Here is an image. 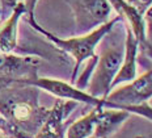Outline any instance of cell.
I'll return each instance as SVG.
<instances>
[{
    "label": "cell",
    "mask_w": 152,
    "mask_h": 138,
    "mask_svg": "<svg viewBox=\"0 0 152 138\" xmlns=\"http://www.w3.org/2000/svg\"><path fill=\"white\" fill-rule=\"evenodd\" d=\"M123 46L113 44L105 47L97 58L85 91L94 97L105 99L112 91V83L121 67Z\"/></svg>",
    "instance_id": "3957f363"
},
{
    "label": "cell",
    "mask_w": 152,
    "mask_h": 138,
    "mask_svg": "<svg viewBox=\"0 0 152 138\" xmlns=\"http://www.w3.org/2000/svg\"><path fill=\"white\" fill-rule=\"evenodd\" d=\"M0 138H33L28 134L18 130L13 126L7 118H4L0 114Z\"/></svg>",
    "instance_id": "7c38bea8"
},
{
    "label": "cell",
    "mask_w": 152,
    "mask_h": 138,
    "mask_svg": "<svg viewBox=\"0 0 152 138\" xmlns=\"http://www.w3.org/2000/svg\"><path fill=\"white\" fill-rule=\"evenodd\" d=\"M25 9H26V16L28 18H36L34 17V11H36L38 0H23Z\"/></svg>",
    "instance_id": "9a60e30c"
},
{
    "label": "cell",
    "mask_w": 152,
    "mask_h": 138,
    "mask_svg": "<svg viewBox=\"0 0 152 138\" xmlns=\"http://www.w3.org/2000/svg\"><path fill=\"white\" fill-rule=\"evenodd\" d=\"M119 21H122V18L118 15H115L109 21H106L105 24L100 25L96 29L88 32V33H83L80 36L71 37V38H61L55 36V34H53L51 32L46 30L45 28H42L37 22L36 18H28V22H29V25L34 30L41 33L46 40H49L58 50L72 57V59H74V69H72L71 82H69L72 84L75 83L76 78H77V71L80 70L81 65L84 62H88L92 58H96L97 57L96 49L99 46V44L115 28L117 22Z\"/></svg>",
    "instance_id": "7a4b0ae2"
},
{
    "label": "cell",
    "mask_w": 152,
    "mask_h": 138,
    "mask_svg": "<svg viewBox=\"0 0 152 138\" xmlns=\"http://www.w3.org/2000/svg\"><path fill=\"white\" fill-rule=\"evenodd\" d=\"M77 105L79 103L76 101L56 99L33 138H64L66 129L69 124L67 118Z\"/></svg>",
    "instance_id": "52a82bcc"
},
{
    "label": "cell",
    "mask_w": 152,
    "mask_h": 138,
    "mask_svg": "<svg viewBox=\"0 0 152 138\" xmlns=\"http://www.w3.org/2000/svg\"><path fill=\"white\" fill-rule=\"evenodd\" d=\"M129 4L135 7L140 13L144 15V12L152 5V0H127Z\"/></svg>",
    "instance_id": "5bb4252c"
},
{
    "label": "cell",
    "mask_w": 152,
    "mask_h": 138,
    "mask_svg": "<svg viewBox=\"0 0 152 138\" xmlns=\"http://www.w3.org/2000/svg\"><path fill=\"white\" fill-rule=\"evenodd\" d=\"M72 9L76 30L80 33L96 29L109 21L113 8L109 0H66Z\"/></svg>",
    "instance_id": "8992f818"
},
{
    "label": "cell",
    "mask_w": 152,
    "mask_h": 138,
    "mask_svg": "<svg viewBox=\"0 0 152 138\" xmlns=\"http://www.w3.org/2000/svg\"><path fill=\"white\" fill-rule=\"evenodd\" d=\"M41 59L33 55H17L13 53H0V87L21 83L38 76Z\"/></svg>",
    "instance_id": "5b68a950"
},
{
    "label": "cell",
    "mask_w": 152,
    "mask_h": 138,
    "mask_svg": "<svg viewBox=\"0 0 152 138\" xmlns=\"http://www.w3.org/2000/svg\"><path fill=\"white\" fill-rule=\"evenodd\" d=\"M49 113L39 104V89L34 86L13 83L0 87V114L18 130L33 137Z\"/></svg>",
    "instance_id": "6da1fadb"
},
{
    "label": "cell",
    "mask_w": 152,
    "mask_h": 138,
    "mask_svg": "<svg viewBox=\"0 0 152 138\" xmlns=\"http://www.w3.org/2000/svg\"><path fill=\"white\" fill-rule=\"evenodd\" d=\"M89 138H96V137H94V136H92V137H89Z\"/></svg>",
    "instance_id": "2e32d148"
},
{
    "label": "cell",
    "mask_w": 152,
    "mask_h": 138,
    "mask_svg": "<svg viewBox=\"0 0 152 138\" xmlns=\"http://www.w3.org/2000/svg\"><path fill=\"white\" fill-rule=\"evenodd\" d=\"M130 112L123 109L100 108L93 136L96 138H109L118 131L119 128L130 117Z\"/></svg>",
    "instance_id": "30bf717a"
},
{
    "label": "cell",
    "mask_w": 152,
    "mask_h": 138,
    "mask_svg": "<svg viewBox=\"0 0 152 138\" xmlns=\"http://www.w3.org/2000/svg\"><path fill=\"white\" fill-rule=\"evenodd\" d=\"M125 27V42H123V59L118 72L112 83V89L117 86L125 84L131 82L138 76V54H139V42L135 38L134 33L129 28L127 24Z\"/></svg>",
    "instance_id": "ba28073f"
},
{
    "label": "cell",
    "mask_w": 152,
    "mask_h": 138,
    "mask_svg": "<svg viewBox=\"0 0 152 138\" xmlns=\"http://www.w3.org/2000/svg\"><path fill=\"white\" fill-rule=\"evenodd\" d=\"M100 108L101 107H92L91 112L68 124L64 138H89L93 136Z\"/></svg>",
    "instance_id": "8fae6325"
},
{
    "label": "cell",
    "mask_w": 152,
    "mask_h": 138,
    "mask_svg": "<svg viewBox=\"0 0 152 138\" xmlns=\"http://www.w3.org/2000/svg\"><path fill=\"white\" fill-rule=\"evenodd\" d=\"M25 84L34 86L38 89H43V91L49 92L56 99H63V100H72L76 103H83L89 107H101V108H114V109H123L119 105L114 104L109 101L107 99H100L94 97L88 94L85 89H80L72 83L64 82L61 79H54V78H42V76H36L34 79L28 80ZM126 111V109H123Z\"/></svg>",
    "instance_id": "277c9868"
},
{
    "label": "cell",
    "mask_w": 152,
    "mask_h": 138,
    "mask_svg": "<svg viewBox=\"0 0 152 138\" xmlns=\"http://www.w3.org/2000/svg\"><path fill=\"white\" fill-rule=\"evenodd\" d=\"M20 0H0L1 3V8H0V21L5 20L9 15H11L12 9Z\"/></svg>",
    "instance_id": "4fadbf2b"
},
{
    "label": "cell",
    "mask_w": 152,
    "mask_h": 138,
    "mask_svg": "<svg viewBox=\"0 0 152 138\" xmlns=\"http://www.w3.org/2000/svg\"><path fill=\"white\" fill-rule=\"evenodd\" d=\"M26 15L24 1L20 0L11 15L5 20L0 21V53H13L18 46V21Z\"/></svg>",
    "instance_id": "9c48e42d"
}]
</instances>
